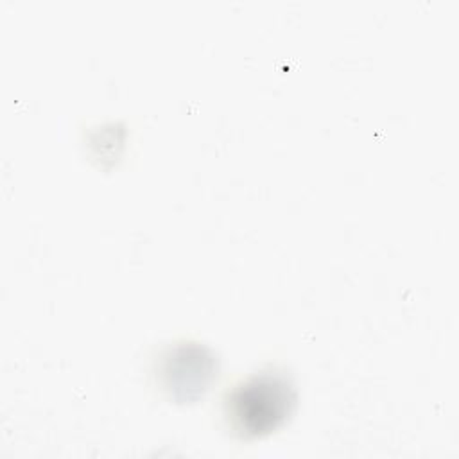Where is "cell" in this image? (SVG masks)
Returning <instances> with one entry per match:
<instances>
[{"label": "cell", "mask_w": 459, "mask_h": 459, "mask_svg": "<svg viewBox=\"0 0 459 459\" xmlns=\"http://www.w3.org/2000/svg\"><path fill=\"white\" fill-rule=\"evenodd\" d=\"M294 400V387L287 377L256 373L228 393L226 416L240 437H264L285 423Z\"/></svg>", "instance_id": "6da1fadb"}, {"label": "cell", "mask_w": 459, "mask_h": 459, "mask_svg": "<svg viewBox=\"0 0 459 459\" xmlns=\"http://www.w3.org/2000/svg\"><path fill=\"white\" fill-rule=\"evenodd\" d=\"M213 357L197 344H179L161 360V378L165 389L179 402L194 400L208 389L213 378Z\"/></svg>", "instance_id": "7a4b0ae2"}]
</instances>
